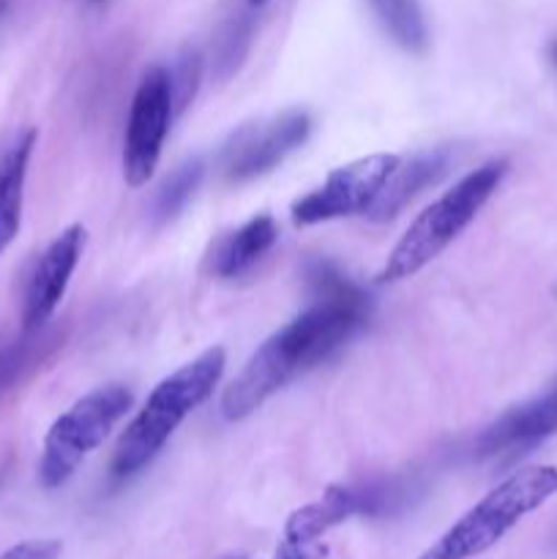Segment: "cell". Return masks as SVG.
I'll use <instances>...</instances> for the list:
<instances>
[{"label":"cell","instance_id":"cell-18","mask_svg":"<svg viewBox=\"0 0 557 559\" xmlns=\"http://www.w3.org/2000/svg\"><path fill=\"white\" fill-rule=\"evenodd\" d=\"M322 557H325V546H322L320 540H315V544H300V540L284 538L273 559H322Z\"/></svg>","mask_w":557,"mask_h":559},{"label":"cell","instance_id":"cell-22","mask_svg":"<svg viewBox=\"0 0 557 559\" xmlns=\"http://www.w3.org/2000/svg\"><path fill=\"white\" fill-rule=\"evenodd\" d=\"M87 3H104V0H87Z\"/></svg>","mask_w":557,"mask_h":559},{"label":"cell","instance_id":"cell-14","mask_svg":"<svg viewBox=\"0 0 557 559\" xmlns=\"http://www.w3.org/2000/svg\"><path fill=\"white\" fill-rule=\"evenodd\" d=\"M278 243V224L271 213H257L218 243L213 273L218 278H238L249 273Z\"/></svg>","mask_w":557,"mask_h":559},{"label":"cell","instance_id":"cell-10","mask_svg":"<svg viewBox=\"0 0 557 559\" xmlns=\"http://www.w3.org/2000/svg\"><path fill=\"white\" fill-rule=\"evenodd\" d=\"M557 435V382L541 396L508 409L473 440L475 459L522 456Z\"/></svg>","mask_w":557,"mask_h":559},{"label":"cell","instance_id":"cell-6","mask_svg":"<svg viewBox=\"0 0 557 559\" xmlns=\"http://www.w3.org/2000/svg\"><path fill=\"white\" fill-rule=\"evenodd\" d=\"M175 112L178 107L169 66H153L137 85L126 120L123 178L131 189H142L156 173Z\"/></svg>","mask_w":557,"mask_h":559},{"label":"cell","instance_id":"cell-16","mask_svg":"<svg viewBox=\"0 0 557 559\" xmlns=\"http://www.w3.org/2000/svg\"><path fill=\"white\" fill-rule=\"evenodd\" d=\"M202 175H205V164L200 158H189V162L178 164V167L169 173V178L164 180L162 189L156 191V200H153V218L158 224H167L189 205V200L194 197V191L200 189Z\"/></svg>","mask_w":557,"mask_h":559},{"label":"cell","instance_id":"cell-7","mask_svg":"<svg viewBox=\"0 0 557 559\" xmlns=\"http://www.w3.org/2000/svg\"><path fill=\"white\" fill-rule=\"evenodd\" d=\"M399 162L402 158L396 153H371L336 167L317 189L293 202V222L298 227H315L336 218L366 216Z\"/></svg>","mask_w":557,"mask_h":559},{"label":"cell","instance_id":"cell-11","mask_svg":"<svg viewBox=\"0 0 557 559\" xmlns=\"http://www.w3.org/2000/svg\"><path fill=\"white\" fill-rule=\"evenodd\" d=\"M448 164H451V153H448L446 147L418 153V156L410 158L407 164L399 162V167L393 169V175L388 178V183L382 186L380 197H377V202L371 205V211L366 213V216H369L371 222L396 218L420 191L435 186L437 180L448 173Z\"/></svg>","mask_w":557,"mask_h":559},{"label":"cell","instance_id":"cell-2","mask_svg":"<svg viewBox=\"0 0 557 559\" xmlns=\"http://www.w3.org/2000/svg\"><path fill=\"white\" fill-rule=\"evenodd\" d=\"M224 369H227V353L222 347H211L164 377L118 437L112 453L115 478L126 480L145 469L173 440L180 424L213 396Z\"/></svg>","mask_w":557,"mask_h":559},{"label":"cell","instance_id":"cell-21","mask_svg":"<svg viewBox=\"0 0 557 559\" xmlns=\"http://www.w3.org/2000/svg\"><path fill=\"white\" fill-rule=\"evenodd\" d=\"M265 3V0H249V5H262Z\"/></svg>","mask_w":557,"mask_h":559},{"label":"cell","instance_id":"cell-8","mask_svg":"<svg viewBox=\"0 0 557 559\" xmlns=\"http://www.w3.org/2000/svg\"><path fill=\"white\" fill-rule=\"evenodd\" d=\"M311 118L306 109H287L273 118L240 126L222 151V173L229 183L262 178L306 145Z\"/></svg>","mask_w":557,"mask_h":559},{"label":"cell","instance_id":"cell-23","mask_svg":"<svg viewBox=\"0 0 557 559\" xmlns=\"http://www.w3.org/2000/svg\"><path fill=\"white\" fill-rule=\"evenodd\" d=\"M555 293H557V287H555Z\"/></svg>","mask_w":557,"mask_h":559},{"label":"cell","instance_id":"cell-1","mask_svg":"<svg viewBox=\"0 0 557 559\" xmlns=\"http://www.w3.org/2000/svg\"><path fill=\"white\" fill-rule=\"evenodd\" d=\"M311 304L251 353L222 393V418L229 424L254 415L268 399L344 347L369 322L371 300L333 262L317 260L306 271Z\"/></svg>","mask_w":557,"mask_h":559},{"label":"cell","instance_id":"cell-15","mask_svg":"<svg viewBox=\"0 0 557 559\" xmlns=\"http://www.w3.org/2000/svg\"><path fill=\"white\" fill-rule=\"evenodd\" d=\"M377 25L399 49L420 55L429 47V25L420 0H369Z\"/></svg>","mask_w":557,"mask_h":559},{"label":"cell","instance_id":"cell-17","mask_svg":"<svg viewBox=\"0 0 557 559\" xmlns=\"http://www.w3.org/2000/svg\"><path fill=\"white\" fill-rule=\"evenodd\" d=\"M63 551V544L55 538H36V540H22V544L11 546L3 551L0 559H58Z\"/></svg>","mask_w":557,"mask_h":559},{"label":"cell","instance_id":"cell-19","mask_svg":"<svg viewBox=\"0 0 557 559\" xmlns=\"http://www.w3.org/2000/svg\"><path fill=\"white\" fill-rule=\"evenodd\" d=\"M9 5H11V0H0V20H3V16H5Z\"/></svg>","mask_w":557,"mask_h":559},{"label":"cell","instance_id":"cell-3","mask_svg":"<svg viewBox=\"0 0 557 559\" xmlns=\"http://www.w3.org/2000/svg\"><path fill=\"white\" fill-rule=\"evenodd\" d=\"M506 173L508 164L502 158L481 164L473 173L464 175L453 189L426 205L386 257L377 273V284H399L435 262L484 211L491 194L500 189Z\"/></svg>","mask_w":557,"mask_h":559},{"label":"cell","instance_id":"cell-20","mask_svg":"<svg viewBox=\"0 0 557 559\" xmlns=\"http://www.w3.org/2000/svg\"><path fill=\"white\" fill-rule=\"evenodd\" d=\"M549 55H552V63H555V66H557V41H555V44H552V47H549Z\"/></svg>","mask_w":557,"mask_h":559},{"label":"cell","instance_id":"cell-12","mask_svg":"<svg viewBox=\"0 0 557 559\" xmlns=\"http://www.w3.org/2000/svg\"><path fill=\"white\" fill-rule=\"evenodd\" d=\"M36 140L38 131L25 129L0 153V257L20 235L27 167H31Z\"/></svg>","mask_w":557,"mask_h":559},{"label":"cell","instance_id":"cell-13","mask_svg":"<svg viewBox=\"0 0 557 559\" xmlns=\"http://www.w3.org/2000/svg\"><path fill=\"white\" fill-rule=\"evenodd\" d=\"M63 338L66 333L58 325H44L38 331H22L16 338L0 344V402L44 369L63 347Z\"/></svg>","mask_w":557,"mask_h":559},{"label":"cell","instance_id":"cell-5","mask_svg":"<svg viewBox=\"0 0 557 559\" xmlns=\"http://www.w3.org/2000/svg\"><path fill=\"white\" fill-rule=\"evenodd\" d=\"M134 396L120 382L96 388L76 399L44 437L42 462H38V480L44 489H60L80 464L104 445L115 426L129 415Z\"/></svg>","mask_w":557,"mask_h":559},{"label":"cell","instance_id":"cell-9","mask_svg":"<svg viewBox=\"0 0 557 559\" xmlns=\"http://www.w3.org/2000/svg\"><path fill=\"white\" fill-rule=\"evenodd\" d=\"M85 243L87 229L82 224H71L42 251L22 293V331H38L52 322L71 276L85 254Z\"/></svg>","mask_w":557,"mask_h":559},{"label":"cell","instance_id":"cell-4","mask_svg":"<svg viewBox=\"0 0 557 559\" xmlns=\"http://www.w3.org/2000/svg\"><path fill=\"white\" fill-rule=\"evenodd\" d=\"M557 495V467L538 464L508 475L446 530L418 559H473L500 544L524 516Z\"/></svg>","mask_w":557,"mask_h":559}]
</instances>
